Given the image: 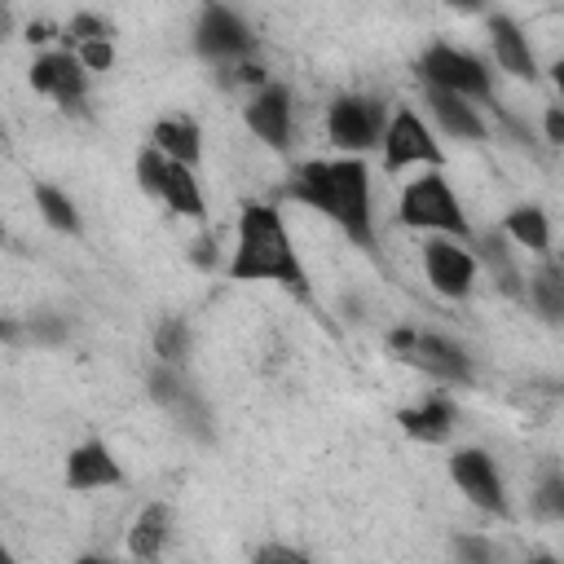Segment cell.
Masks as SVG:
<instances>
[{
  "instance_id": "obj_1",
  "label": "cell",
  "mask_w": 564,
  "mask_h": 564,
  "mask_svg": "<svg viewBox=\"0 0 564 564\" xmlns=\"http://www.w3.org/2000/svg\"><path fill=\"white\" fill-rule=\"evenodd\" d=\"M286 198L322 212L348 234L352 247L375 251V212H370V172L361 159H308L282 185Z\"/></svg>"
},
{
  "instance_id": "obj_2",
  "label": "cell",
  "mask_w": 564,
  "mask_h": 564,
  "mask_svg": "<svg viewBox=\"0 0 564 564\" xmlns=\"http://www.w3.org/2000/svg\"><path fill=\"white\" fill-rule=\"evenodd\" d=\"M234 282H278L295 300H308V273L295 256V242L282 225V212L269 203H247L238 216V238H234V260H229Z\"/></svg>"
},
{
  "instance_id": "obj_3",
  "label": "cell",
  "mask_w": 564,
  "mask_h": 564,
  "mask_svg": "<svg viewBox=\"0 0 564 564\" xmlns=\"http://www.w3.org/2000/svg\"><path fill=\"white\" fill-rule=\"evenodd\" d=\"M401 225L410 229H436V234H449L454 242H471V225L449 189V181L441 172H423L414 176L405 189H401V207H397Z\"/></svg>"
},
{
  "instance_id": "obj_4",
  "label": "cell",
  "mask_w": 564,
  "mask_h": 564,
  "mask_svg": "<svg viewBox=\"0 0 564 564\" xmlns=\"http://www.w3.org/2000/svg\"><path fill=\"white\" fill-rule=\"evenodd\" d=\"M419 79L436 93H454L463 101H489L494 97V84H489V70L476 53L467 48H454V44H432L423 57H419Z\"/></svg>"
},
{
  "instance_id": "obj_5",
  "label": "cell",
  "mask_w": 564,
  "mask_h": 564,
  "mask_svg": "<svg viewBox=\"0 0 564 564\" xmlns=\"http://www.w3.org/2000/svg\"><path fill=\"white\" fill-rule=\"evenodd\" d=\"M383 128H388V110L379 97L366 93H344L326 110V137L335 150H344V159H361L370 145H379Z\"/></svg>"
},
{
  "instance_id": "obj_6",
  "label": "cell",
  "mask_w": 564,
  "mask_h": 564,
  "mask_svg": "<svg viewBox=\"0 0 564 564\" xmlns=\"http://www.w3.org/2000/svg\"><path fill=\"white\" fill-rule=\"evenodd\" d=\"M137 181H141L145 194L163 198L176 216H189V220H203V216H207V207H203V189H198L194 172H189L185 163L163 159L154 145L137 154Z\"/></svg>"
},
{
  "instance_id": "obj_7",
  "label": "cell",
  "mask_w": 564,
  "mask_h": 564,
  "mask_svg": "<svg viewBox=\"0 0 564 564\" xmlns=\"http://www.w3.org/2000/svg\"><path fill=\"white\" fill-rule=\"evenodd\" d=\"M379 145H383V167H388V172H405L410 163H427V167L436 172V167L445 163V150L436 145L432 128H427L410 106H401V110L388 119Z\"/></svg>"
},
{
  "instance_id": "obj_8",
  "label": "cell",
  "mask_w": 564,
  "mask_h": 564,
  "mask_svg": "<svg viewBox=\"0 0 564 564\" xmlns=\"http://www.w3.org/2000/svg\"><path fill=\"white\" fill-rule=\"evenodd\" d=\"M194 44H198V53L203 57H212V62H247V53H251V31H247V22L234 13V9H225V4H212V9H203L198 13V26H194Z\"/></svg>"
},
{
  "instance_id": "obj_9",
  "label": "cell",
  "mask_w": 564,
  "mask_h": 564,
  "mask_svg": "<svg viewBox=\"0 0 564 564\" xmlns=\"http://www.w3.org/2000/svg\"><path fill=\"white\" fill-rule=\"evenodd\" d=\"M449 476L454 485L467 494V502H476L489 516L507 520V494H502V476L494 467V458L485 449H454L449 454Z\"/></svg>"
},
{
  "instance_id": "obj_10",
  "label": "cell",
  "mask_w": 564,
  "mask_h": 564,
  "mask_svg": "<svg viewBox=\"0 0 564 564\" xmlns=\"http://www.w3.org/2000/svg\"><path fill=\"white\" fill-rule=\"evenodd\" d=\"M423 273L432 282V291L463 300L476 282V256L454 238H432V242H423Z\"/></svg>"
},
{
  "instance_id": "obj_11",
  "label": "cell",
  "mask_w": 564,
  "mask_h": 564,
  "mask_svg": "<svg viewBox=\"0 0 564 564\" xmlns=\"http://www.w3.org/2000/svg\"><path fill=\"white\" fill-rule=\"evenodd\" d=\"M84 84H88V70L75 62V53H44L31 62V88L35 93H48L57 106H79L84 101Z\"/></svg>"
},
{
  "instance_id": "obj_12",
  "label": "cell",
  "mask_w": 564,
  "mask_h": 564,
  "mask_svg": "<svg viewBox=\"0 0 564 564\" xmlns=\"http://www.w3.org/2000/svg\"><path fill=\"white\" fill-rule=\"evenodd\" d=\"M247 128L269 145V150H286L291 145V93L282 84H264L251 101H247Z\"/></svg>"
},
{
  "instance_id": "obj_13",
  "label": "cell",
  "mask_w": 564,
  "mask_h": 564,
  "mask_svg": "<svg viewBox=\"0 0 564 564\" xmlns=\"http://www.w3.org/2000/svg\"><path fill=\"white\" fill-rule=\"evenodd\" d=\"M401 357H410L414 366H423L427 375L449 379V383H467V379H471L467 352H463L458 344H449L445 335H436V330H414V339H410V348H405Z\"/></svg>"
},
{
  "instance_id": "obj_14",
  "label": "cell",
  "mask_w": 564,
  "mask_h": 564,
  "mask_svg": "<svg viewBox=\"0 0 564 564\" xmlns=\"http://www.w3.org/2000/svg\"><path fill=\"white\" fill-rule=\"evenodd\" d=\"M119 480H123V471H119L115 454L101 441H88V445L70 449V458H66V489L88 494V489H110Z\"/></svg>"
},
{
  "instance_id": "obj_15",
  "label": "cell",
  "mask_w": 564,
  "mask_h": 564,
  "mask_svg": "<svg viewBox=\"0 0 564 564\" xmlns=\"http://www.w3.org/2000/svg\"><path fill=\"white\" fill-rule=\"evenodd\" d=\"M489 44H494V62L516 75V79H538V57L529 48V35L507 18V13H494L489 18Z\"/></svg>"
},
{
  "instance_id": "obj_16",
  "label": "cell",
  "mask_w": 564,
  "mask_h": 564,
  "mask_svg": "<svg viewBox=\"0 0 564 564\" xmlns=\"http://www.w3.org/2000/svg\"><path fill=\"white\" fill-rule=\"evenodd\" d=\"M167 529H172V511H167L163 502H150V507H141V511L132 516V524H128V551H132V560H141V564H154V560L163 555Z\"/></svg>"
},
{
  "instance_id": "obj_17",
  "label": "cell",
  "mask_w": 564,
  "mask_h": 564,
  "mask_svg": "<svg viewBox=\"0 0 564 564\" xmlns=\"http://www.w3.org/2000/svg\"><path fill=\"white\" fill-rule=\"evenodd\" d=\"M150 141H154V150H159L163 159L185 163V167H194V163H198V154H203L198 123H194V119H185V115H167V119H159V123H154V132H150Z\"/></svg>"
},
{
  "instance_id": "obj_18",
  "label": "cell",
  "mask_w": 564,
  "mask_h": 564,
  "mask_svg": "<svg viewBox=\"0 0 564 564\" xmlns=\"http://www.w3.org/2000/svg\"><path fill=\"white\" fill-rule=\"evenodd\" d=\"M427 110H432V119H436L449 137H463V141H480V137H485V123H480L476 106L463 101V97H454V93L427 88Z\"/></svg>"
},
{
  "instance_id": "obj_19",
  "label": "cell",
  "mask_w": 564,
  "mask_h": 564,
  "mask_svg": "<svg viewBox=\"0 0 564 564\" xmlns=\"http://www.w3.org/2000/svg\"><path fill=\"white\" fill-rule=\"evenodd\" d=\"M397 423L405 427V436H414V441H445L449 436V427H454V405L445 401V397H427L423 405H414V410H401L397 414Z\"/></svg>"
},
{
  "instance_id": "obj_20",
  "label": "cell",
  "mask_w": 564,
  "mask_h": 564,
  "mask_svg": "<svg viewBox=\"0 0 564 564\" xmlns=\"http://www.w3.org/2000/svg\"><path fill=\"white\" fill-rule=\"evenodd\" d=\"M502 234L516 238L520 247H529L533 256H546L551 251V225H546V212L542 207H511L507 220H502Z\"/></svg>"
},
{
  "instance_id": "obj_21",
  "label": "cell",
  "mask_w": 564,
  "mask_h": 564,
  "mask_svg": "<svg viewBox=\"0 0 564 564\" xmlns=\"http://www.w3.org/2000/svg\"><path fill=\"white\" fill-rule=\"evenodd\" d=\"M529 300L538 304L542 317H560V313H564V273H560V264L546 260V264L529 278Z\"/></svg>"
},
{
  "instance_id": "obj_22",
  "label": "cell",
  "mask_w": 564,
  "mask_h": 564,
  "mask_svg": "<svg viewBox=\"0 0 564 564\" xmlns=\"http://www.w3.org/2000/svg\"><path fill=\"white\" fill-rule=\"evenodd\" d=\"M35 203H40V212H44V220H48L53 229H62V234H79V212H75V203H70L62 189H53V185H35Z\"/></svg>"
},
{
  "instance_id": "obj_23",
  "label": "cell",
  "mask_w": 564,
  "mask_h": 564,
  "mask_svg": "<svg viewBox=\"0 0 564 564\" xmlns=\"http://www.w3.org/2000/svg\"><path fill=\"white\" fill-rule=\"evenodd\" d=\"M154 352L163 357V366H181L185 352H189V326L181 317H167L159 326V335H154Z\"/></svg>"
},
{
  "instance_id": "obj_24",
  "label": "cell",
  "mask_w": 564,
  "mask_h": 564,
  "mask_svg": "<svg viewBox=\"0 0 564 564\" xmlns=\"http://www.w3.org/2000/svg\"><path fill=\"white\" fill-rule=\"evenodd\" d=\"M62 40L75 48V44H88V40H110V22L97 18V13H75L70 26L62 31Z\"/></svg>"
},
{
  "instance_id": "obj_25",
  "label": "cell",
  "mask_w": 564,
  "mask_h": 564,
  "mask_svg": "<svg viewBox=\"0 0 564 564\" xmlns=\"http://www.w3.org/2000/svg\"><path fill=\"white\" fill-rule=\"evenodd\" d=\"M533 511L542 516V520H560L564 516V480L551 471L546 480H542V489L533 494Z\"/></svg>"
},
{
  "instance_id": "obj_26",
  "label": "cell",
  "mask_w": 564,
  "mask_h": 564,
  "mask_svg": "<svg viewBox=\"0 0 564 564\" xmlns=\"http://www.w3.org/2000/svg\"><path fill=\"white\" fill-rule=\"evenodd\" d=\"M70 53L84 70H110L115 66V44L110 40H88V44H75Z\"/></svg>"
},
{
  "instance_id": "obj_27",
  "label": "cell",
  "mask_w": 564,
  "mask_h": 564,
  "mask_svg": "<svg viewBox=\"0 0 564 564\" xmlns=\"http://www.w3.org/2000/svg\"><path fill=\"white\" fill-rule=\"evenodd\" d=\"M454 551H458L463 564H498L494 546H489L485 538H476V533H458V538H454Z\"/></svg>"
},
{
  "instance_id": "obj_28",
  "label": "cell",
  "mask_w": 564,
  "mask_h": 564,
  "mask_svg": "<svg viewBox=\"0 0 564 564\" xmlns=\"http://www.w3.org/2000/svg\"><path fill=\"white\" fill-rule=\"evenodd\" d=\"M256 564H313L308 555H300L295 546H264Z\"/></svg>"
},
{
  "instance_id": "obj_29",
  "label": "cell",
  "mask_w": 564,
  "mask_h": 564,
  "mask_svg": "<svg viewBox=\"0 0 564 564\" xmlns=\"http://www.w3.org/2000/svg\"><path fill=\"white\" fill-rule=\"evenodd\" d=\"M546 137H551V145H560V141H564V110H560V106H551V110H546Z\"/></svg>"
},
{
  "instance_id": "obj_30",
  "label": "cell",
  "mask_w": 564,
  "mask_h": 564,
  "mask_svg": "<svg viewBox=\"0 0 564 564\" xmlns=\"http://www.w3.org/2000/svg\"><path fill=\"white\" fill-rule=\"evenodd\" d=\"M198 251H194V264L198 269H216V242L212 238H203V242H194Z\"/></svg>"
},
{
  "instance_id": "obj_31",
  "label": "cell",
  "mask_w": 564,
  "mask_h": 564,
  "mask_svg": "<svg viewBox=\"0 0 564 564\" xmlns=\"http://www.w3.org/2000/svg\"><path fill=\"white\" fill-rule=\"evenodd\" d=\"M53 35H57L53 22H31V26H26V40H31V44H48Z\"/></svg>"
},
{
  "instance_id": "obj_32",
  "label": "cell",
  "mask_w": 564,
  "mask_h": 564,
  "mask_svg": "<svg viewBox=\"0 0 564 564\" xmlns=\"http://www.w3.org/2000/svg\"><path fill=\"white\" fill-rule=\"evenodd\" d=\"M9 31H13V13H9V9H0V40H4Z\"/></svg>"
},
{
  "instance_id": "obj_33",
  "label": "cell",
  "mask_w": 564,
  "mask_h": 564,
  "mask_svg": "<svg viewBox=\"0 0 564 564\" xmlns=\"http://www.w3.org/2000/svg\"><path fill=\"white\" fill-rule=\"evenodd\" d=\"M0 339H18V326H13V322H4V317H0Z\"/></svg>"
},
{
  "instance_id": "obj_34",
  "label": "cell",
  "mask_w": 564,
  "mask_h": 564,
  "mask_svg": "<svg viewBox=\"0 0 564 564\" xmlns=\"http://www.w3.org/2000/svg\"><path fill=\"white\" fill-rule=\"evenodd\" d=\"M520 564H560L555 555H529V560H520Z\"/></svg>"
},
{
  "instance_id": "obj_35",
  "label": "cell",
  "mask_w": 564,
  "mask_h": 564,
  "mask_svg": "<svg viewBox=\"0 0 564 564\" xmlns=\"http://www.w3.org/2000/svg\"><path fill=\"white\" fill-rule=\"evenodd\" d=\"M75 564H110V560H101V555H79Z\"/></svg>"
},
{
  "instance_id": "obj_36",
  "label": "cell",
  "mask_w": 564,
  "mask_h": 564,
  "mask_svg": "<svg viewBox=\"0 0 564 564\" xmlns=\"http://www.w3.org/2000/svg\"><path fill=\"white\" fill-rule=\"evenodd\" d=\"M0 564H13V555H9V546L0 542Z\"/></svg>"
},
{
  "instance_id": "obj_37",
  "label": "cell",
  "mask_w": 564,
  "mask_h": 564,
  "mask_svg": "<svg viewBox=\"0 0 564 564\" xmlns=\"http://www.w3.org/2000/svg\"><path fill=\"white\" fill-rule=\"evenodd\" d=\"M0 141H4V137H0Z\"/></svg>"
}]
</instances>
